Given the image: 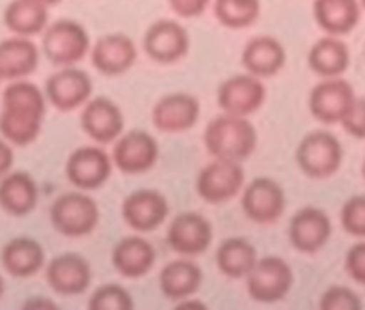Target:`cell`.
<instances>
[{
    "label": "cell",
    "mask_w": 365,
    "mask_h": 310,
    "mask_svg": "<svg viewBox=\"0 0 365 310\" xmlns=\"http://www.w3.org/2000/svg\"><path fill=\"white\" fill-rule=\"evenodd\" d=\"M48 104L50 101L46 97V91H41L37 84L24 78L11 80L9 86H5L3 91V108L7 110H20V112H33L46 116Z\"/></svg>",
    "instance_id": "cell-32"
},
{
    "label": "cell",
    "mask_w": 365,
    "mask_h": 310,
    "mask_svg": "<svg viewBox=\"0 0 365 310\" xmlns=\"http://www.w3.org/2000/svg\"><path fill=\"white\" fill-rule=\"evenodd\" d=\"M361 173H363V179H365V160H363V169H361Z\"/></svg>",
    "instance_id": "cell-45"
},
{
    "label": "cell",
    "mask_w": 365,
    "mask_h": 310,
    "mask_svg": "<svg viewBox=\"0 0 365 310\" xmlns=\"http://www.w3.org/2000/svg\"><path fill=\"white\" fill-rule=\"evenodd\" d=\"M80 125L88 138H93L97 144H110L116 142L118 136L125 129V114L116 101L110 97H91L82 106Z\"/></svg>",
    "instance_id": "cell-18"
},
{
    "label": "cell",
    "mask_w": 365,
    "mask_h": 310,
    "mask_svg": "<svg viewBox=\"0 0 365 310\" xmlns=\"http://www.w3.org/2000/svg\"><path fill=\"white\" fill-rule=\"evenodd\" d=\"M24 308L26 310H54L56 304L52 299H48V297H29L24 301Z\"/></svg>",
    "instance_id": "cell-41"
},
{
    "label": "cell",
    "mask_w": 365,
    "mask_h": 310,
    "mask_svg": "<svg viewBox=\"0 0 365 310\" xmlns=\"http://www.w3.org/2000/svg\"><path fill=\"white\" fill-rule=\"evenodd\" d=\"M112 153L101 146H80L67 158V179L78 190H99L112 175Z\"/></svg>",
    "instance_id": "cell-9"
},
{
    "label": "cell",
    "mask_w": 365,
    "mask_h": 310,
    "mask_svg": "<svg viewBox=\"0 0 365 310\" xmlns=\"http://www.w3.org/2000/svg\"><path fill=\"white\" fill-rule=\"evenodd\" d=\"M245 284L252 299L260 304H275L290 293L294 284V271L282 256H260L245 278Z\"/></svg>",
    "instance_id": "cell-5"
},
{
    "label": "cell",
    "mask_w": 365,
    "mask_h": 310,
    "mask_svg": "<svg viewBox=\"0 0 365 310\" xmlns=\"http://www.w3.org/2000/svg\"><path fill=\"white\" fill-rule=\"evenodd\" d=\"M264 99H267V86L262 78L250 71L230 76L217 89V106L222 108V112H230V114L250 116L262 108Z\"/></svg>",
    "instance_id": "cell-13"
},
{
    "label": "cell",
    "mask_w": 365,
    "mask_h": 310,
    "mask_svg": "<svg viewBox=\"0 0 365 310\" xmlns=\"http://www.w3.org/2000/svg\"><path fill=\"white\" fill-rule=\"evenodd\" d=\"M256 246L245 237H228L220 244L215 252L217 269L230 280H243L250 276L254 265L258 263Z\"/></svg>",
    "instance_id": "cell-29"
},
{
    "label": "cell",
    "mask_w": 365,
    "mask_h": 310,
    "mask_svg": "<svg viewBox=\"0 0 365 310\" xmlns=\"http://www.w3.org/2000/svg\"><path fill=\"white\" fill-rule=\"evenodd\" d=\"M200 119V101L192 93L174 91L163 95L150 112L153 125L163 134H180L192 129Z\"/></svg>",
    "instance_id": "cell-17"
},
{
    "label": "cell",
    "mask_w": 365,
    "mask_h": 310,
    "mask_svg": "<svg viewBox=\"0 0 365 310\" xmlns=\"http://www.w3.org/2000/svg\"><path fill=\"white\" fill-rule=\"evenodd\" d=\"M294 160L301 173L309 179L333 177L344 162V146L339 138L327 129L305 134L294 151Z\"/></svg>",
    "instance_id": "cell-2"
},
{
    "label": "cell",
    "mask_w": 365,
    "mask_h": 310,
    "mask_svg": "<svg viewBox=\"0 0 365 310\" xmlns=\"http://www.w3.org/2000/svg\"><path fill=\"white\" fill-rule=\"evenodd\" d=\"M361 0H314V20L324 35L344 37L361 20Z\"/></svg>",
    "instance_id": "cell-26"
},
{
    "label": "cell",
    "mask_w": 365,
    "mask_h": 310,
    "mask_svg": "<svg viewBox=\"0 0 365 310\" xmlns=\"http://www.w3.org/2000/svg\"><path fill=\"white\" fill-rule=\"evenodd\" d=\"M48 9L50 7L39 3V0H11L5 7L3 20L14 35L33 37V35H41L48 29L50 22Z\"/></svg>",
    "instance_id": "cell-30"
},
{
    "label": "cell",
    "mask_w": 365,
    "mask_h": 310,
    "mask_svg": "<svg viewBox=\"0 0 365 310\" xmlns=\"http://www.w3.org/2000/svg\"><path fill=\"white\" fill-rule=\"evenodd\" d=\"M88 308L91 310H131L133 297L125 286L116 282H108L93 291L88 299Z\"/></svg>",
    "instance_id": "cell-34"
},
{
    "label": "cell",
    "mask_w": 365,
    "mask_h": 310,
    "mask_svg": "<svg viewBox=\"0 0 365 310\" xmlns=\"http://www.w3.org/2000/svg\"><path fill=\"white\" fill-rule=\"evenodd\" d=\"M309 69L320 78H339L350 67V50L337 35H324L307 52Z\"/></svg>",
    "instance_id": "cell-28"
},
{
    "label": "cell",
    "mask_w": 365,
    "mask_h": 310,
    "mask_svg": "<svg viewBox=\"0 0 365 310\" xmlns=\"http://www.w3.org/2000/svg\"><path fill=\"white\" fill-rule=\"evenodd\" d=\"M356 99L354 89L348 80L339 78H322L309 93V112L316 121L324 125L341 123L344 114Z\"/></svg>",
    "instance_id": "cell-15"
},
{
    "label": "cell",
    "mask_w": 365,
    "mask_h": 310,
    "mask_svg": "<svg viewBox=\"0 0 365 310\" xmlns=\"http://www.w3.org/2000/svg\"><path fill=\"white\" fill-rule=\"evenodd\" d=\"M91 48L88 31L69 18L48 24V29L41 33V50L46 59L58 67L78 65L91 52Z\"/></svg>",
    "instance_id": "cell-4"
},
{
    "label": "cell",
    "mask_w": 365,
    "mask_h": 310,
    "mask_svg": "<svg viewBox=\"0 0 365 310\" xmlns=\"http://www.w3.org/2000/svg\"><path fill=\"white\" fill-rule=\"evenodd\" d=\"M157 261L155 246L142 235H129L112 248V265L125 278H144Z\"/></svg>",
    "instance_id": "cell-22"
},
{
    "label": "cell",
    "mask_w": 365,
    "mask_h": 310,
    "mask_svg": "<svg viewBox=\"0 0 365 310\" xmlns=\"http://www.w3.org/2000/svg\"><path fill=\"white\" fill-rule=\"evenodd\" d=\"M344 269L354 282L365 286V239L356 241L348 248V252L344 256Z\"/></svg>",
    "instance_id": "cell-38"
},
{
    "label": "cell",
    "mask_w": 365,
    "mask_h": 310,
    "mask_svg": "<svg viewBox=\"0 0 365 310\" xmlns=\"http://www.w3.org/2000/svg\"><path fill=\"white\" fill-rule=\"evenodd\" d=\"M159 160V142L144 129L120 134L112 149V162L125 175H144Z\"/></svg>",
    "instance_id": "cell-8"
},
{
    "label": "cell",
    "mask_w": 365,
    "mask_h": 310,
    "mask_svg": "<svg viewBox=\"0 0 365 310\" xmlns=\"http://www.w3.org/2000/svg\"><path fill=\"white\" fill-rule=\"evenodd\" d=\"M168 214H170L168 199L150 188L133 190L131 194L125 196L120 205V216L125 224L135 233H150L159 229L168 220Z\"/></svg>",
    "instance_id": "cell-16"
},
{
    "label": "cell",
    "mask_w": 365,
    "mask_h": 310,
    "mask_svg": "<svg viewBox=\"0 0 365 310\" xmlns=\"http://www.w3.org/2000/svg\"><path fill=\"white\" fill-rule=\"evenodd\" d=\"M211 0H168V7L178 18H200L209 9Z\"/></svg>",
    "instance_id": "cell-39"
},
{
    "label": "cell",
    "mask_w": 365,
    "mask_h": 310,
    "mask_svg": "<svg viewBox=\"0 0 365 310\" xmlns=\"http://www.w3.org/2000/svg\"><path fill=\"white\" fill-rule=\"evenodd\" d=\"M14 149H11V142L0 138V179H3L7 173L14 171Z\"/></svg>",
    "instance_id": "cell-40"
},
{
    "label": "cell",
    "mask_w": 365,
    "mask_h": 310,
    "mask_svg": "<svg viewBox=\"0 0 365 310\" xmlns=\"http://www.w3.org/2000/svg\"><path fill=\"white\" fill-rule=\"evenodd\" d=\"M91 95H93V80L84 69L76 65L61 67L54 74H50V78L46 80L48 101L63 112L82 108L91 99Z\"/></svg>",
    "instance_id": "cell-14"
},
{
    "label": "cell",
    "mask_w": 365,
    "mask_h": 310,
    "mask_svg": "<svg viewBox=\"0 0 365 310\" xmlns=\"http://www.w3.org/2000/svg\"><path fill=\"white\" fill-rule=\"evenodd\" d=\"M0 82H3V76H0Z\"/></svg>",
    "instance_id": "cell-47"
},
{
    "label": "cell",
    "mask_w": 365,
    "mask_h": 310,
    "mask_svg": "<svg viewBox=\"0 0 365 310\" xmlns=\"http://www.w3.org/2000/svg\"><path fill=\"white\" fill-rule=\"evenodd\" d=\"M0 261L9 276L31 278L46 265V250L35 237H14L0 250Z\"/></svg>",
    "instance_id": "cell-24"
},
{
    "label": "cell",
    "mask_w": 365,
    "mask_h": 310,
    "mask_svg": "<svg viewBox=\"0 0 365 310\" xmlns=\"http://www.w3.org/2000/svg\"><path fill=\"white\" fill-rule=\"evenodd\" d=\"M245 188V171L241 162L213 158L207 166L200 169L196 177V192L205 203L222 205Z\"/></svg>",
    "instance_id": "cell-6"
},
{
    "label": "cell",
    "mask_w": 365,
    "mask_h": 310,
    "mask_svg": "<svg viewBox=\"0 0 365 310\" xmlns=\"http://www.w3.org/2000/svg\"><path fill=\"white\" fill-rule=\"evenodd\" d=\"M39 3H43V5L52 7V5H58V3H61V0H39Z\"/></svg>",
    "instance_id": "cell-43"
},
{
    "label": "cell",
    "mask_w": 365,
    "mask_h": 310,
    "mask_svg": "<svg viewBox=\"0 0 365 310\" xmlns=\"http://www.w3.org/2000/svg\"><path fill=\"white\" fill-rule=\"evenodd\" d=\"M361 306H363V299L359 297V293L341 284L329 286L320 297L322 310H359Z\"/></svg>",
    "instance_id": "cell-36"
},
{
    "label": "cell",
    "mask_w": 365,
    "mask_h": 310,
    "mask_svg": "<svg viewBox=\"0 0 365 310\" xmlns=\"http://www.w3.org/2000/svg\"><path fill=\"white\" fill-rule=\"evenodd\" d=\"M241 207L252 222L269 226L277 222L286 209L284 188L271 177H256L243 188Z\"/></svg>",
    "instance_id": "cell-10"
},
{
    "label": "cell",
    "mask_w": 365,
    "mask_h": 310,
    "mask_svg": "<svg viewBox=\"0 0 365 310\" xmlns=\"http://www.w3.org/2000/svg\"><path fill=\"white\" fill-rule=\"evenodd\" d=\"M93 67L106 76H120L138 61V46L125 33H108L91 48Z\"/></svg>",
    "instance_id": "cell-20"
},
{
    "label": "cell",
    "mask_w": 365,
    "mask_h": 310,
    "mask_svg": "<svg viewBox=\"0 0 365 310\" xmlns=\"http://www.w3.org/2000/svg\"><path fill=\"white\" fill-rule=\"evenodd\" d=\"M361 7H363V14H365V0H361Z\"/></svg>",
    "instance_id": "cell-46"
},
{
    "label": "cell",
    "mask_w": 365,
    "mask_h": 310,
    "mask_svg": "<svg viewBox=\"0 0 365 310\" xmlns=\"http://www.w3.org/2000/svg\"><path fill=\"white\" fill-rule=\"evenodd\" d=\"M142 48L150 61L159 65H172L187 56L192 48V39H190L187 29L180 22L163 18V20L153 22L146 29Z\"/></svg>",
    "instance_id": "cell-7"
},
{
    "label": "cell",
    "mask_w": 365,
    "mask_h": 310,
    "mask_svg": "<svg viewBox=\"0 0 365 310\" xmlns=\"http://www.w3.org/2000/svg\"><path fill=\"white\" fill-rule=\"evenodd\" d=\"M3 291H5V280H3V276H0V295H3Z\"/></svg>",
    "instance_id": "cell-44"
},
{
    "label": "cell",
    "mask_w": 365,
    "mask_h": 310,
    "mask_svg": "<svg viewBox=\"0 0 365 310\" xmlns=\"http://www.w3.org/2000/svg\"><path fill=\"white\" fill-rule=\"evenodd\" d=\"M101 211L86 190H71L54 199L50 205V222L65 237H86L99 224Z\"/></svg>",
    "instance_id": "cell-3"
},
{
    "label": "cell",
    "mask_w": 365,
    "mask_h": 310,
    "mask_svg": "<svg viewBox=\"0 0 365 310\" xmlns=\"http://www.w3.org/2000/svg\"><path fill=\"white\" fill-rule=\"evenodd\" d=\"M43 127V116L20 110H0V136L16 146L33 144Z\"/></svg>",
    "instance_id": "cell-31"
},
{
    "label": "cell",
    "mask_w": 365,
    "mask_h": 310,
    "mask_svg": "<svg viewBox=\"0 0 365 310\" xmlns=\"http://www.w3.org/2000/svg\"><path fill=\"white\" fill-rule=\"evenodd\" d=\"M39 48L33 37L11 35L0 41V76L3 80H20L31 76L39 65Z\"/></svg>",
    "instance_id": "cell-25"
},
{
    "label": "cell",
    "mask_w": 365,
    "mask_h": 310,
    "mask_svg": "<svg viewBox=\"0 0 365 310\" xmlns=\"http://www.w3.org/2000/svg\"><path fill=\"white\" fill-rule=\"evenodd\" d=\"M46 280L61 295H80L93 282L91 263L78 252H63L46 265Z\"/></svg>",
    "instance_id": "cell-19"
},
{
    "label": "cell",
    "mask_w": 365,
    "mask_h": 310,
    "mask_svg": "<svg viewBox=\"0 0 365 310\" xmlns=\"http://www.w3.org/2000/svg\"><path fill=\"white\" fill-rule=\"evenodd\" d=\"M213 241L211 222L198 211H182L168 226V246L178 256H200Z\"/></svg>",
    "instance_id": "cell-12"
},
{
    "label": "cell",
    "mask_w": 365,
    "mask_h": 310,
    "mask_svg": "<svg viewBox=\"0 0 365 310\" xmlns=\"http://www.w3.org/2000/svg\"><path fill=\"white\" fill-rule=\"evenodd\" d=\"M176 306H178V310H190V308H198V310H202V308H207V306H205V301L194 299V295H192V297H185V299H180V301H176Z\"/></svg>",
    "instance_id": "cell-42"
},
{
    "label": "cell",
    "mask_w": 365,
    "mask_h": 310,
    "mask_svg": "<svg viewBox=\"0 0 365 310\" xmlns=\"http://www.w3.org/2000/svg\"><path fill=\"white\" fill-rule=\"evenodd\" d=\"M39 201L37 181L26 171H11L0 179V207L9 216H29Z\"/></svg>",
    "instance_id": "cell-27"
},
{
    "label": "cell",
    "mask_w": 365,
    "mask_h": 310,
    "mask_svg": "<svg viewBox=\"0 0 365 310\" xmlns=\"http://www.w3.org/2000/svg\"><path fill=\"white\" fill-rule=\"evenodd\" d=\"M260 0H213V14L226 29L241 31L256 24L260 18Z\"/></svg>",
    "instance_id": "cell-33"
},
{
    "label": "cell",
    "mask_w": 365,
    "mask_h": 310,
    "mask_svg": "<svg viewBox=\"0 0 365 310\" xmlns=\"http://www.w3.org/2000/svg\"><path fill=\"white\" fill-rule=\"evenodd\" d=\"M205 146L213 158L243 164L258 146V129L247 116L222 112L209 121L205 129Z\"/></svg>",
    "instance_id": "cell-1"
},
{
    "label": "cell",
    "mask_w": 365,
    "mask_h": 310,
    "mask_svg": "<svg viewBox=\"0 0 365 310\" xmlns=\"http://www.w3.org/2000/svg\"><path fill=\"white\" fill-rule=\"evenodd\" d=\"M202 276L200 265L192 256H180L163 265L159 271V289L168 299L180 301L198 293L202 286Z\"/></svg>",
    "instance_id": "cell-23"
},
{
    "label": "cell",
    "mask_w": 365,
    "mask_h": 310,
    "mask_svg": "<svg viewBox=\"0 0 365 310\" xmlns=\"http://www.w3.org/2000/svg\"><path fill=\"white\" fill-rule=\"evenodd\" d=\"M241 65L245 71L262 80L273 78L286 65V48L277 37H271V35L252 37L241 52Z\"/></svg>",
    "instance_id": "cell-21"
},
{
    "label": "cell",
    "mask_w": 365,
    "mask_h": 310,
    "mask_svg": "<svg viewBox=\"0 0 365 310\" xmlns=\"http://www.w3.org/2000/svg\"><path fill=\"white\" fill-rule=\"evenodd\" d=\"M341 127L352 138H365V97H356L341 119Z\"/></svg>",
    "instance_id": "cell-37"
},
{
    "label": "cell",
    "mask_w": 365,
    "mask_h": 310,
    "mask_svg": "<svg viewBox=\"0 0 365 310\" xmlns=\"http://www.w3.org/2000/svg\"><path fill=\"white\" fill-rule=\"evenodd\" d=\"M339 224L348 235L365 239V194H354L341 205Z\"/></svg>",
    "instance_id": "cell-35"
},
{
    "label": "cell",
    "mask_w": 365,
    "mask_h": 310,
    "mask_svg": "<svg viewBox=\"0 0 365 310\" xmlns=\"http://www.w3.org/2000/svg\"><path fill=\"white\" fill-rule=\"evenodd\" d=\"M333 235L331 218L324 209L305 205L290 218L288 224V241L297 252L303 254H316L322 250Z\"/></svg>",
    "instance_id": "cell-11"
}]
</instances>
